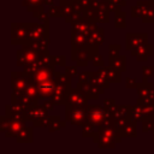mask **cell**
Wrapping results in <instances>:
<instances>
[{"label":"cell","mask_w":154,"mask_h":154,"mask_svg":"<svg viewBox=\"0 0 154 154\" xmlns=\"http://www.w3.org/2000/svg\"><path fill=\"white\" fill-rule=\"evenodd\" d=\"M150 96H152V99H153V101H154V90H153V93H152V95H150Z\"/></svg>","instance_id":"obj_56"},{"label":"cell","mask_w":154,"mask_h":154,"mask_svg":"<svg viewBox=\"0 0 154 154\" xmlns=\"http://www.w3.org/2000/svg\"><path fill=\"white\" fill-rule=\"evenodd\" d=\"M36 85L38 88L41 99H48V97H52V95H53V91H54V88H55V81L53 78V79L38 83Z\"/></svg>","instance_id":"obj_18"},{"label":"cell","mask_w":154,"mask_h":154,"mask_svg":"<svg viewBox=\"0 0 154 154\" xmlns=\"http://www.w3.org/2000/svg\"><path fill=\"white\" fill-rule=\"evenodd\" d=\"M88 107L89 105H65L66 120L75 126H83L88 123Z\"/></svg>","instance_id":"obj_1"},{"label":"cell","mask_w":154,"mask_h":154,"mask_svg":"<svg viewBox=\"0 0 154 154\" xmlns=\"http://www.w3.org/2000/svg\"><path fill=\"white\" fill-rule=\"evenodd\" d=\"M103 41H105V36H103V29L102 28H99L88 35V43L89 45H94V46L100 47L103 43Z\"/></svg>","instance_id":"obj_23"},{"label":"cell","mask_w":154,"mask_h":154,"mask_svg":"<svg viewBox=\"0 0 154 154\" xmlns=\"http://www.w3.org/2000/svg\"><path fill=\"white\" fill-rule=\"evenodd\" d=\"M65 72L67 75H70L71 77H76L79 73L77 70V66H65Z\"/></svg>","instance_id":"obj_51"},{"label":"cell","mask_w":154,"mask_h":154,"mask_svg":"<svg viewBox=\"0 0 154 154\" xmlns=\"http://www.w3.org/2000/svg\"><path fill=\"white\" fill-rule=\"evenodd\" d=\"M29 26V41H37L43 37H49V20L38 23H28Z\"/></svg>","instance_id":"obj_6"},{"label":"cell","mask_w":154,"mask_h":154,"mask_svg":"<svg viewBox=\"0 0 154 154\" xmlns=\"http://www.w3.org/2000/svg\"><path fill=\"white\" fill-rule=\"evenodd\" d=\"M83 17V13H78V12H73L72 14H70L69 17H66L65 18V22L66 23H70V24H73L75 22H77V20H79L81 18Z\"/></svg>","instance_id":"obj_45"},{"label":"cell","mask_w":154,"mask_h":154,"mask_svg":"<svg viewBox=\"0 0 154 154\" xmlns=\"http://www.w3.org/2000/svg\"><path fill=\"white\" fill-rule=\"evenodd\" d=\"M153 132H154V131H153Z\"/></svg>","instance_id":"obj_61"},{"label":"cell","mask_w":154,"mask_h":154,"mask_svg":"<svg viewBox=\"0 0 154 154\" xmlns=\"http://www.w3.org/2000/svg\"><path fill=\"white\" fill-rule=\"evenodd\" d=\"M154 73V69L152 66H143L142 67V75H143V81H147L149 77H152Z\"/></svg>","instance_id":"obj_47"},{"label":"cell","mask_w":154,"mask_h":154,"mask_svg":"<svg viewBox=\"0 0 154 154\" xmlns=\"http://www.w3.org/2000/svg\"><path fill=\"white\" fill-rule=\"evenodd\" d=\"M131 112V106L129 105H117L116 111L113 112V118L114 119H119V118H126V117H131L130 114Z\"/></svg>","instance_id":"obj_28"},{"label":"cell","mask_w":154,"mask_h":154,"mask_svg":"<svg viewBox=\"0 0 154 154\" xmlns=\"http://www.w3.org/2000/svg\"><path fill=\"white\" fill-rule=\"evenodd\" d=\"M45 5V0H23L22 6L26 8L28 12H34L38 8H42Z\"/></svg>","instance_id":"obj_30"},{"label":"cell","mask_w":154,"mask_h":154,"mask_svg":"<svg viewBox=\"0 0 154 154\" xmlns=\"http://www.w3.org/2000/svg\"><path fill=\"white\" fill-rule=\"evenodd\" d=\"M75 0H60V2H73Z\"/></svg>","instance_id":"obj_55"},{"label":"cell","mask_w":154,"mask_h":154,"mask_svg":"<svg viewBox=\"0 0 154 154\" xmlns=\"http://www.w3.org/2000/svg\"><path fill=\"white\" fill-rule=\"evenodd\" d=\"M103 106H105V108H106L108 112H111L112 114H113V112H114L116 108H117L116 101H114L113 99H105V100H103Z\"/></svg>","instance_id":"obj_42"},{"label":"cell","mask_w":154,"mask_h":154,"mask_svg":"<svg viewBox=\"0 0 154 154\" xmlns=\"http://www.w3.org/2000/svg\"><path fill=\"white\" fill-rule=\"evenodd\" d=\"M91 83H94V84H96V85H99V87H101V88H103V89H108V88H109V84H111V82H109L102 73H100L99 71L93 72Z\"/></svg>","instance_id":"obj_27"},{"label":"cell","mask_w":154,"mask_h":154,"mask_svg":"<svg viewBox=\"0 0 154 154\" xmlns=\"http://www.w3.org/2000/svg\"><path fill=\"white\" fill-rule=\"evenodd\" d=\"M142 11L141 19L143 23H154V4L150 0L147 1H137L136 2Z\"/></svg>","instance_id":"obj_12"},{"label":"cell","mask_w":154,"mask_h":154,"mask_svg":"<svg viewBox=\"0 0 154 154\" xmlns=\"http://www.w3.org/2000/svg\"><path fill=\"white\" fill-rule=\"evenodd\" d=\"M55 65L52 64V65H48V66H43L41 69H38L34 75L31 76H28L29 81L32 82L34 84H38V83H42V82H46V81H49V79H53L54 78V73H55Z\"/></svg>","instance_id":"obj_7"},{"label":"cell","mask_w":154,"mask_h":154,"mask_svg":"<svg viewBox=\"0 0 154 154\" xmlns=\"http://www.w3.org/2000/svg\"><path fill=\"white\" fill-rule=\"evenodd\" d=\"M48 13L52 18H58V17H64L63 16V11H61V6H55V5H52L49 6L48 8Z\"/></svg>","instance_id":"obj_39"},{"label":"cell","mask_w":154,"mask_h":154,"mask_svg":"<svg viewBox=\"0 0 154 154\" xmlns=\"http://www.w3.org/2000/svg\"><path fill=\"white\" fill-rule=\"evenodd\" d=\"M88 97L79 88H70L67 93L66 103L71 105H88Z\"/></svg>","instance_id":"obj_11"},{"label":"cell","mask_w":154,"mask_h":154,"mask_svg":"<svg viewBox=\"0 0 154 154\" xmlns=\"http://www.w3.org/2000/svg\"><path fill=\"white\" fill-rule=\"evenodd\" d=\"M99 53V46L88 45L87 48L75 49L71 48V60L77 64V66H87L91 58Z\"/></svg>","instance_id":"obj_2"},{"label":"cell","mask_w":154,"mask_h":154,"mask_svg":"<svg viewBox=\"0 0 154 154\" xmlns=\"http://www.w3.org/2000/svg\"><path fill=\"white\" fill-rule=\"evenodd\" d=\"M29 41V26L28 23L12 22L11 23V43L24 45Z\"/></svg>","instance_id":"obj_4"},{"label":"cell","mask_w":154,"mask_h":154,"mask_svg":"<svg viewBox=\"0 0 154 154\" xmlns=\"http://www.w3.org/2000/svg\"><path fill=\"white\" fill-rule=\"evenodd\" d=\"M106 2V6H107V8H108V11L109 12H118V11H120V6L118 5V4H116L113 0H107V1H105Z\"/></svg>","instance_id":"obj_48"},{"label":"cell","mask_w":154,"mask_h":154,"mask_svg":"<svg viewBox=\"0 0 154 154\" xmlns=\"http://www.w3.org/2000/svg\"><path fill=\"white\" fill-rule=\"evenodd\" d=\"M91 77H93V72L90 71H83L79 72L77 76V83H87V82H91Z\"/></svg>","instance_id":"obj_36"},{"label":"cell","mask_w":154,"mask_h":154,"mask_svg":"<svg viewBox=\"0 0 154 154\" xmlns=\"http://www.w3.org/2000/svg\"><path fill=\"white\" fill-rule=\"evenodd\" d=\"M142 131L143 132H149L154 131V119H144L142 122Z\"/></svg>","instance_id":"obj_40"},{"label":"cell","mask_w":154,"mask_h":154,"mask_svg":"<svg viewBox=\"0 0 154 154\" xmlns=\"http://www.w3.org/2000/svg\"><path fill=\"white\" fill-rule=\"evenodd\" d=\"M71 76L67 75L66 72H59V71H55L54 73V81L55 83L58 84H61V85H65L67 88H72V82H71Z\"/></svg>","instance_id":"obj_26"},{"label":"cell","mask_w":154,"mask_h":154,"mask_svg":"<svg viewBox=\"0 0 154 154\" xmlns=\"http://www.w3.org/2000/svg\"><path fill=\"white\" fill-rule=\"evenodd\" d=\"M96 129H97V128H95L94 125L87 123V124H84V125L82 126V136H83L84 138H87V137H91V138H93V136L97 132Z\"/></svg>","instance_id":"obj_33"},{"label":"cell","mask_w":154,"mask_h":154,"mask_svg":"<svg viewBox=\"0 0 154 154\" xmlns=\"http://www.w3.org/2000/svg\"><path fill=\"white\" fill-rule=\"evenodd\" d=\"M24 94L26 96H29L34 102H38V100L41 99V95H40V91H38V88L36 84H34L32 82L29 81L25 90H24Z\"/></svg>","instance_id":"obj_25"},{"label":"cell","mask_w":154,"mask_h":154,"mask_svg":"<svg viewBox=\"0 0 154 154\" xmlns=\"http://www.w3.org/2000/svg\"><path fill=\"white\" fill-rule=\"evenodd\" d=\"M108 65L120 72H125L126 71V57L125 55H114V57H109L108 60Z\"/></svg>","instance_id":"obj_19"},{"label":"cell","mask_w":154,"mask_h":154,"mask_svg":"<svg viewBox=\"0 0 154 154\" xmlns=\"http://www.w3.org/2000/svg\"><path fill=\"white\" fill-rule=\"evenodd\" d=\"M103 1H107V0H103Z\"/></svg>","instance_id":"obj_60"},{"label":"cell","mask_w":154,"mask_h":154,"mask_svg":"<svg viewBox=\"0 0 154 154\" xmlns=\"http://www.w3.org/2000/svg\"><path fill=\"white\" fill-rule=\"evenodd\" d=\"M91 1H93V2H95V1H99V0H91Z\"/></svg>","instance_id":"obj_58"},{"label":"cell","mask_w":154,"mask_h":154,"mask_svg":"<svg viewBox=\"0 0 154 154\" xmlns=\"http://www.w3.org/2000/svg\"><path fill=\"white\" fill-rule=\"evenodd\" d=\"M108 116H112V113L108 112L105 108V106L89 105L88 107V123L94 125L97 129L103 125V122Z\"/></svg>","instance_id":"obj_5"},{"label":"cell","mask_w":154,"mask_h":154,"mask_svg":"<svg viewBox=\"0 0 154 154\" xmlns=\"http://www.w3.org/2000/svg\"><path fill=\"white\" fill-rule=\"evenodd\" d=\"M51 119H52V116H45V117H41V118L34 120L32 125L34 126H49Z\"/></svg>","instance_id":"obj_37"},{"label":"cell","mask_w":154,"mask_h":154,"mask_svg":"<svg viewBox=\"0 0 154 154\" xmlns=\"http://www.w3.org/2000/svg\"><path fill=\"white\" fill-rule=\"evenodd\" d=\"M11 120H12V118L8 117V116H6V114H4L0 118V131L2 134H6L7 132V130L10 128V124H11Z\"/></svg>","instance_id":"obj_34"},{"label":"cell","mask_w":154,"mask_h":154,"mask_svg":"<svg viewBox=\"0 0 154 154\" xmlns=\"http://www.w3.org/2000/svg\"><path fill=\"white\" fill-rule=\"evenodd\" d=\"M125 84H126V88L131 89V88H137L138 83L135 81V78H131V77H128L126 81H125Z\"/></svg>","instance_id":"obj_52"},{"label":"cell","mask_w":154,"mask_h":154,"mask_svg":"<svg viewBox=\"0 0 154 154\" xmlns=\"http://www.w3.org/2000/svg\"><path fill=\"white\" fill-rule=\"evenodd\" d=\"M120 48H122V46L118 45V43H117V45H116V43L109 45V46H108V54H109V57L118 55L119 52H120Z\"/></svg>","instance_id":"obj_46"},{"label":"cell","mask_w":154,"mask_h":154,"mask_svg":"<svg viewBox=\"0 0 154 154\" xmlns=\"http://www.w3.org/2000/svg\"><path fill=\"white\" fill-rule=\"evenodd\" d=\"M67 122V120H66ZM66 122L65 120H61L59 116H52V119H51V124L48 126V130L51 132H55V131H59L61 128H64L66 125Z\"/></svg>","instance_id":"obj_31"},{"label":"cell","mask_w":154,"mask_h":154,"mask_svg":"<svg viewBox=\"0 0 154 154\" xmlns=\"http://www.w3.org/2000/svg\"><path fill=\"white\" fill-rule=\"evenodd\" d=\"M47 113H48V111L42 105H38V102H36L26 108V117H28V120H30V122H34L41 117H45V116H47Z\"/></svg>","instance_id":"obj_15"},{"label":"cell","mask_w":154,"mask_h":154,"mask_svg":"<svg viewBox=\"0 0 154 154\" xmlns=\"http://www.w3.org/2000/svg\"><path fill=\"white\" fill-rule=\"evenodd\" d=\"M14 138H16V142L17 143H31L34 141V137H32V126L25 125Z\"/></svg>","instance_id":"obj_20"},{"label":"cell","mask_w":154,"mask_h":154,"mask_svg":"<svg viewBox=\"0 0 154 154\" xmlns=\"http://www.w3.org/2000/svg\"><path fill=\"white\" fill-rule=\"evenodd\" d=\"M45 5L52 6V5H54V0H45Z\"/></svg>","instance_id":"obj_54"},{"label":"cell","mask_w":154,"mask_h":154,"mask_svg":"<svg viewBox=\"0 0 154 154\" xmlns=\"http://www.w3.org/2000/svg\"><path fill=\"white\" fill-rule=\"evenodd\" d=\"M91 64H93V66L94 67H102L103 66V64H105V60H103V58L97 53V54H95L93 58H91Z\"/></svg>","instance_id":"obj_44"},{"label":"cell","mask_w":154,"mask_h":154,"mask_svg":"<svg viewBox=\"0 0 154 154\" xmlns=\"http://www.w3.org/2000/svg\"><path fill=\"white\" fill-rule=\"evenodd\" d=\"M77 88H79L84 94L85 96L89 99V100H96L99 99V96L101 94H103L105 89L91 83V82H87V83H77Z\"/></svg>","instance_id":"obj_10"},{"label":"cell","mask_w":154,"mask_h":154,"mask_svg":"<svg viewBox=\"0 0 154 154\" xmlns=\"http://www.w3.org/2000/svg\"><path fill=\"white\" fill-rule=\"evenodd\" d=\"M29 83L28 76L24 71H12L11 72V88L13 93H23Z\"/></svg>","instance_id":"obj_8"},{"label":"cell","mask_w":154,"mask_h":154,"mask_svg":"<svg viewBox=\"0 0 154 154\" xmlns=\"http://www.w3.org/2000/svg\"><path fill=\"white\" fill-rule=\"evenodd\" d=\"M114 26L116 28H125L126 26V13L122 10L114 12Z\"/></svg>","instance_id":"obj_32"},{"label":"cell","mask_w":154,"mask_h":154,"mask_svg":"<svg viewBox=\"0 0 154 154\" xmlns=\"http://www.w3.org/2000/svg\"><path fill=\"white\" fill-rule=\"evenodd\" d=\"M24 126H25V122L18 120V119H12L11 120V124H10V128H8L7 132L5 134V137H7V138L16 137Z\"/></svg>","instance_id":"obj_22"},{"label":"cell","mask_w":154,"mask_h":154,"mask_svg":"<svg viewBox=\"0 0 154 154\" xmlns=\"http://www.w3.org/2000/svg\"><path fill=\"white\" fill-rule=\"evenodd\" d=\"M130 52H131V55L134 58H136L137 61H147L148 57L153 55L154 49H153V45L146 43V45H142V46H140L137 48H134Z\"/></svg>","instance_id":"obj_13"},{"label":"cell","mask_w":154,"mask_h":154,"mask_svg":"<svg viewBox=\"0 0 154 154\" xmlns=\"http://www.w3.org/2000/svg\"><path fill=\"white\" fill-rule=\"evenodd\" d=\"M153 142H154V132H153Z\"/></svg>","instance_id":"obj_57"},{"label":"cell","mask_w":154,"mask_h":154,"mask_svg":"<svg viewBox=\"0 0 154 154\" xmlns=\"http://www.w3.org/2000/svg\"><path fill=\"white\" fill-rule=\"evenodd\" d=\"M141 16H142L141 7L136 4L135 6L131 7V17H132V18H141Z\"/></svg>","instance_id":"obj_50"},{"label":"cell","mask_w":154,"mask_h":154,"mask_svg":"<svg viewBox=\"0 0 154 154\" xmlns=\"http://www.w3.org/2000/svg\"><path fill=\"white\" fill-rule=\"evenodd\" d=\"M88 35L79 34L76 31H71V48L75 49H81V48H87L88 47Z\"/></svg>","instance_id":"obj_16"},{"label":"cell","mask_w":154,"mask_h":154,"mask_svg":"<svg viewBox=\"0 0 154 154\" xmlns=\"http://www.w3.org/2000/svg\"><path fill=\"white\" fill-rule=\"evenodd\" d=\"M116 4H118L120 7H123V6H125L126 5V0H113Z\"/></svg>","instance_id":"obj_53"},{"label":"cell","mask_w":154,"mask_h":154,"mask_svg":"<svg viewBox=\"0 0 154 154\" xmlns=\"http://www.w3.org/2000/svg\"><path fill=\"white\" fill-rule=\"evenodd\" d=\"M31 13H32L34 18H38V19L42 20V22H48V20H49V17H51L49 13H47V12L43 10V7L36 10V11H34V12H31Z\"/></svg>","instance_id":"obj_35"},{"label":"cell","mask_w":154,"mask_h":154,"mask_svg":"<svg viewBox=\"0 0 154 154\" xmlns=\"http://www.w3.org/2000/svg\"><path fill=\"white\" fill-rule=\"evenodd\" d=\"M52 63L55 66H66V58L64 55H52Z\"/></svg>","instance_id":"obj_41"},{"label":"cell","mask_w":154,"mask_h":154,"mask_svg":"<svg viewBox=\"0 0 154 154\" xmlns=\"http://www.w3.org/2000/svg\"><path fill=\"white\" fill-rule=\"evenodd\" d=\"M136 120L130 119L122 129H120V134L122 137H130V138H136L137 137V130H136Z\"/></svg>","instance_id":"obj_21"},{"label":"cell","mask_w":154,"mask_h":154,"mask_svg":"<svg viewBox=\"0 0 154 154\" xmlns=\"http://www.w3.org/2000/svg\"><path fill=\"white\" fill-rule=\"evenodd\" d=\"M148 43V34L146 32H128L126 34V48L128 51H132L142 45Z\"/></svg>","instance_id":"obj_9"},{"label":"cell","mask_w":154,"mask_h":154,"mask_svg":"<svg viewBox=\"0 0 154 154\" xmlns=\"http://www.w3.org/2000/svg\"><path fill=\"white\" fill-rule=\"evenodd\" d=\"M150 1H152V2H153V4H154V0H150Z\"/></svg>","instance_id":"obj_59"},{"label":"cell","mask_w":154,"mask_h":154,"mask_svg":"<svg viewBox=\"0 0 154 154\" xmlns=\"http://www.w3.org/2000/svg\"><path fill=\"white\" fill-rule=\"evenodd\" d=\"M69 89L70 88H67L65 85L55 83V88H54V91H53V95H52V99L54 100L55 105H66Z\"/></svg>","instance_id":"obj_14"},{"label":"cell","mask_w":154,"mask_h":154,"mask_svg":"<svg viewBox=\"0 0 154 154\" xmlns=\"http://www.w3.org/2000/svg\"><path fill=\"white\" fill-rule=\"evenodd\" d=\"M60 6H61V11H63L64 18L69 17L70 14H72L75 12L73 7H72V2H60Z\"/></svg>","instance_id":"obj_38"},{"label":"cell","mask_w":154,"mask_h":154,"mask_svg":"<svg viewBox=\"0 0 154 154\" xmlns=\"http://www.w3.org/2000/svg\"><path fill=\"white\" fill-rule=\"evenodd\" d=\"M54 105H55V102H54V100H53L52 97H48V99H46V100L42 102V106H43L47 111H53V109H54Z\"/></svg>","instance_id":"obj_49"},{"label":"cell","mask_w":154,"mask_h":154,"mask_svg":"<svg viewBox=\"0 0 154 154\" xmlns=\"http://www.w3.org/2000/svg\"><path fill=\"white\" fill-rule=\"evenodd\" d=\"M40 58V51L31 47L29 43L22 45V48L17 51V66L24 67L28 64L35 63Z\"/></svg>","instance_id":"obj_3"},{"label":"cell","mask_w":154,"mask_h":154,"mask_svg":"<svg viewBox=\"0 0 154 154\" xmlns=\"http://www.w3.org/2000/svg\"><path fill=\"white\" fill-rule=\"evenodd\" d=\"M131 118L136 122H143L146 119V114H144V111H143V107L136 102V105L131 106Z\"/></svg>","instance_id":"obj_29"},{"label":"cell","mask_w":154,"mask_h":154,"mask_svg":"<svg viewBox=\"0 0 154 154\" xmlns=\"http://www.w3.org/2000/svg\"><path fill=\"white\" fill-rule=\"evenodd\" d=\"M136 89H137L138 96L144 97V96H150L152 95V93L154 90V85H153V83H150L148 81H143L142 83H138Z\"/></svg>","instance_id":"obj_24"},{"label":"cell","mask_w":154,"mask_h":154,"mask_svg":"<svg viewBox=\"0 0 154 154\" xmlns=\"http://www.w3.org/2000/svg\"><path fill=\"white\" fill-rule=\"evenodd\" d=\"M100 73H102L111 83H120L122 82V77H120V71H118V70H116V69H113V67H111L109 65L107 66V67H99V70H97Z\"/></svg>","instance_id":"obj_17"},{"label":"cell","mask_w":154,"mask_h":154,"mask_svg":"<svg viewBox=\"0 0 154 154\" xmlns=\"http://www.w3.org/2000/svg\"><path fill=\"white\" fill-rule=\"evenodd\" d=\"M142 107H143V111L146 114V119H154V103L146 105Z\"/></svg>","instance_id":"obj_43"}]
</instances>
